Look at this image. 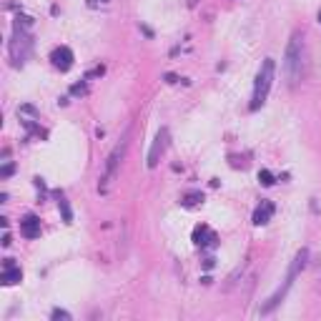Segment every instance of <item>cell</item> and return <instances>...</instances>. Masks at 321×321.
<instances>
[{"label":"cell","instance_id":"obj_17","mask_svg":"<svg viewBox=\"0 0 321 321\" xmlns=\"http://www.w3.org/2000/svg\"><path fill=\"white\" fill-rule=\"evenodd\" d=\"M13 171H15V166H13V163H5L3 168H0V178H8V176H13Z\"/></svg>","mask_w":321,"mask_h":321},{"label":"cell","instance_id":"obj_23","mask_svg":"<svg viewBox=\"0 0 321 321\" xmlns=\"http://www.w3.org/2000/svg\"><path fill=\"white\" fill-rule=\"evenodd\" d=\"M319 20H321V10H319Z\"/></svg>","mask_w":321,"mask_h":321},{"label":"cell","instance_id":"obj_2","mask_svg":"<svg viewBox=\"0 0 321 321\" xmlns=\"http://www.w3.org/2000/svg\"><path fill=\"white\" fill-rule=\"evenodd\" d=\"M273 75H276V63H273V58H266V60L261 63L259 73H256L254 96H251V106H249L251 110H259V108L266 103L268 91H271V86H273Z\"/></svg>","mask_w":321,"mask_h":321},{"label":"cell","instance_id":"obj_5","mask_svg":"<svg viewBox=\"0 0 321 321\" xmlns=\"http://www.w3.org/2000/svg\"><path fill=\"white\" fill-rule=\"evenodd\" d=\"M30 48H33V40H30L28 30L15 28L13 40H10V60H13L15 65H23V63L28 60V55H30Z\"/></svg>","mask_w":321,"mask_h":321},{"label":"cell","instance_id":"obj_9","mask_svg":"<svg viewBox=\"0 0 321 321\" xmlns=\"http://www.w3.org/2000/svg\"><path fill=\"white\" fill-rule=\"evenodd\" d=\"M20 278H23L20 266H15V264H13V259H5V264H3V276H0V281H3V286H13V284H18Z\"/></svg>","mask_w":321,"mask_h":321},{"label":"cell","instance_id":"obj_19","mask_svg":"<svg viewBox=\"0 0 321 321\" xmlns=\"http://www.w3.org/2000/svg\"><path fill=\"white\" fill-rule=\"evenodd\" d=\"M106 3H108V0H88L91 8H98V5H106Z\"/></svg>","mask_w":321,"mask_h":321},{"label":"cell","instance_id":"obj_18","mask_svg":"<svg viewBox=\"0 0 321 321\" xmlns=\"http://www.w3.org/2000/svg\"><path fill=\"white\" fill-rule=\"evenodd\" d=\"M103 73H106V68H103V65H96V68L86 75V80H88V78H96V75H103Z\"/></svg>","mask_w":321,"mask_h":321},{"label":"cell","instance_id":"obj_8","mask_svg":"<svg viewBox=\"0 0 321 321\" xmlns=\"http://www.w3.org/2000/svg\"><path fill=\"white\" fill-rule=\"evenodd\" d=\"M73 60H75V55H73V51H70L68 46H60V48H55V51L51 53V63H53V68H58L60 73L70 70V68H73Z\"/></svg>","mask_w":321,"mask_h":321},{"label":"cell","instance_id":"obj_13","mask_svg":"<svg viewBox=\"0 0 321 321\" xmlns=\"http://www.w3.org/2000/svg\"><path fill=\"white\" fill-rule=\"evenodd\" d=\"M58 209H60V214H63V221H65V223H70V221H73V211H70L68 201H65L63 196H58Z\"/></svg>","mask_w":321,"mask_h":321},{"label":"cell","instance_id":"obj_16","mask_svg":"<svg viewBox=\"0 0 321 321\" xmlns=\"http://www.w3.org/2000/svg\"><path fill=\"white\" fill-rule=\"evenodd\" d=\"M51 319H63V321H70V314L68 311H63V309H53V314H51Z\"/></svg>","mask_w":321,"mask_h":321},{"label":"cell","instance_id":"obj_21","mask_svg":"<svg viewBox=\"0 0 321 321\" xmlns=\"http://www.w3.org/2000/svg\"><path fill=\"white\" fill-rule=\"evenodd\" d=\"M176 80H178V78H176L173 73H168V75H166V83H176Z\"/></svg>","mask_w":321,"mask_h":321},{"label":"cell","instance_id":"obj_7","mask_svg":"<svg viewBox=\"0 0 321 321\" xmlns=\"http://www.w3.org/2000/svg\"><path fill=\"white\" fill-rule=\"evenodd\" d=\"M193 244H196L198 249H214V246L218 244V236H216L206 223H201V226L193 228Z\"/></svg>","mask_w":321,"mask_h":321},{"label":"cell","instance_id":"obj_6","mask_svg":"<svg viewBox=\"0 0 321 321\" xmlns=\"http://www.w3.org/2000/svg\"><path fill=\"white\" fill-rule=\"evenodd\" d=\"M166 148H168V128H160V131L156 133V138H153L151 151H148V160H146V166H148V168H156V166H158V160H160V156L166 153Z\"/></svg>","mask_w":321,"mask_h":321},{"label":"cell","instance_id":"obj_12","mask_svg":"<svg viewBox=\"0 0 321 321\" xmlns=\"http://www.w3.org/2000/svg\"><path fill=\"white\" fill-rule=\"evenodd\" d=\"M198 204H204V193H201V191H191V193H186L181 198V206L183 209H196Z\"/></svg>","mask_w":321,"mask_h":321},{"label":"cell","instance_id":"obj_3","mask_svg":"<svg viewBox=\"0 0 321 321\" xmlns=\"http://www.w3.org/2000/svg\"><path fill=\"white\" fill-rule=\"evenodd\" d=\"M306 259H309V251H306V249H301V251L296 254V259H294V264H291V268H289V273H286V278H284V286H278V291H276V294H273V296L268 299V304H266V306L261 309L264 314H268V311H273V309H276V306L281 304V299H284V296H286V291H289V286L294 284V278H296V273H299V271H301V268L306 266Z\"/></svg>","mask_w":321,"mask_h":321},{"label":"cell","instance_id":"obj_15","mask_svg":"<svg viewBox=\"0 0 321 321\" xmlns=\"http://www.w3.org/2000/svg\"><path fill=\"white\" fill-rule=\"evenodd\" d=\"M88 91V86H86V80H80V83H75L73 88H70V96H83Z\"/></svg>","mask_w":321,"mask_h":321},{"label":"cell","instance_id":"obj_10","mask_svg":"<svg viewBox=\"0 0 321 321\" xmlns=\"http://www.w3.org/2000/svg\"><path fill=\"white\" fill-rule=\"evenodd\" d=\"M20 233H23L25 238H38V236H40V218L33 216V214H28V216L20 221Z\"/></svg>","mask_w":321,"mask_h":321},{"label":"cell","instance_id":"obj_14","mask_svg":"<svg viewBox=\"0 0 321 321\" xmlns=\"http://www.w3.org/2000/svg\"><path fill=\"white\" fill-rule=\"evenodd\" d=\"M259 183H261V186H266V188H268V186H273V173H271V171H266V168H264V171H259Z\"/></svg>","mask_w":321,"mask_h":321},{"label":"cell","instance_id":"obj_22","mask_svg":"<svg viewBox=\"0 0 321 321\" xmlns=\"http://www.w3.org/2000/svg\"><path fill=\"white\" fill-rule=\"evenodd\" d=\"M188 5H191V8H193V5H196V0H188Z\"/></svg>","mask_w":321,"mask_h":321},{"label":"cell","instance_id":"obj_11","mask_svg":"<svg viewBox=\"0 0 321 321\" xmlns=\"http://www.w3.org/2000/svg\"><path fill=\"white\" fill-rule=\"evenodd\" d=\"M271 216H273V204L271 201H261V204L256 206V211H254V223L264 226V223L271 221Z\"/></svg>","mask_w":321,"mask_h":321},{"label":"cell","instance_id":"obj_20","mask_svg":"<svg viewBox=\"0 0 321 321\" xmlns=\"http://www.w3.org/2000/svg\"><path fill=\"white\" fill-rule=\"evenodd\" d=\"M204 268H206V271H209V268H214V256L204 259Z\"/></svg>","mask_w":321,"mask_h":321},{"label":"cell","instance_id":"obj_4","mask_svg":"<svg viewBox=\"0 0 321 321\" xmlns=\"http://www.w3.org/2000/svg\"><path fill=\"white\" fill-rule=\"evenodd\" d=\"M128 138H131V131H126V133H123V138H120V143L110 151V156H108V160H106V171H103V183H101V191H108V183L115 178V171H118L120 160H123V156H126V148H128Z\"/></svg>","mask_w":321,"mask_h":321},{"label":"cell","instance_id":"obj_1","mask_svg":"<svg viewBox=\"0 0 321 321\" xmlns=\"http://www.w3.org/2000/svg\"><path fill=\"white\" fill-rule=\"evenodd\" d=\"M304 68H306V46H304L301 33H294L284 55V73L289 78V86H296L304 78Z\"/></svg>","mask_w":321,"mask_h":321}]
</instances>
